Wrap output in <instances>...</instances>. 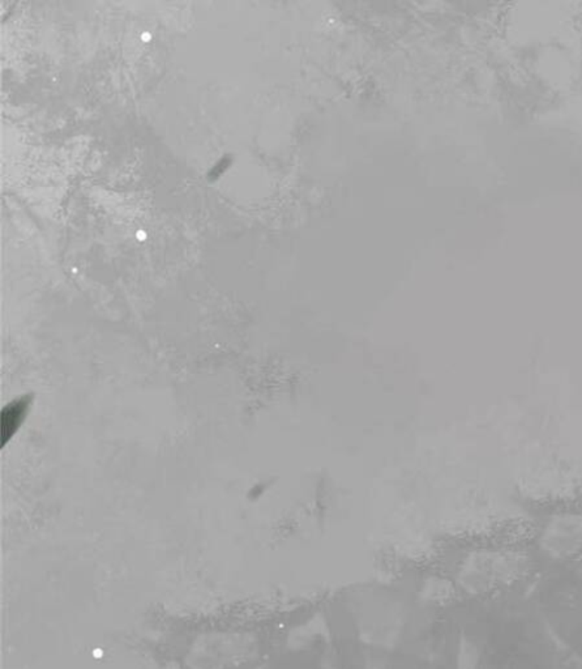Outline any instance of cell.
Masks as SVG:
<instances>
[{
  "label": "cell",
  "mask_w": 582,
  "mask_h": 669,
  "mask_svg": "<svg viewBox=\"0 0 582 669\" xmlns=\"http://www.w3.org/2000/svg\"><path fill=\"white\" fill-rule=\"evenodd\" d=\"M26 407H28V404L23 403V400H20V402L15 403L12 405H8L7 410H3V416H8V421L1 422L3 424L1 430L7 425L9 427L8 432L6 434L12 435V433H13V427H12L21 422V416L25 415Z\"/></svg>",
  "instance_id": "cell-1"
}]
</instances>
